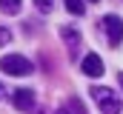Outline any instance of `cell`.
I'll return each instance as SVG.
<instances>
[{
    "mask_svg": "<svg viewBox=\"0 0 123 114\" xmlns=\"http://www.w3.org/2000/svg\"><path fill=\"white\" fill-rule=\"evenodd\" d=\"M103 31H106V40H109L112 49H117L123 43V20L117 14H106L103 17Z\"/></svg>",
    "mask_w": 123,
    "mask_h": 114,
    "instance_id": "cell-3",
    "label": "cell"
},
{
    "mask_svg": "<svg viewBox=\"0 0 123 114\" xmlns=\"http://www.w3.org/2000/svg\"><path fill=\"white\" fill-rule=\"evenodd\" d=\"M69 108H72L74 114H86V111H83V106H80L77 100H69Z\"/></svg>",
    "mask_w": 123,
    "mask_h": 114,
    "instance_id": "cell-11",
    "label": "cell"
},
{
    "mask_svg": "<svg viewBox=\"0 0 123 114\" xmlns=\"http://www.w3.org/2000/svg\"><path fill=\"white\" fill-rule=\"evenodd\" d=\"M117 80H120V88H123V71H120V74H117Z\"/></svg>",
    "mask_w": 123,
    "mask_h": 114,
    "instance_id": "cell-12",
    "label": "cell"
},
{
    "mask_svg": "<svg viewBox=\"0 0 123 114\" xmlns=\"http://www.w3.org/2000/svg\"><path fill=\"white\" fill-rule=\"evenodd\" d=\"M0 97H3V86H0Z\"/></svg>",
    "mask_w": 123,
    "mask_h": 114,
    "instance_id": "cell-14",
    "label": "cell"
},
{
    "mask_svg": "<svg viewBox=\"0 0 123 114\" xmlns=\"http://www.w3.org/2000/svg\"><path fill=\"white\" fill-rule=\"evenodd\" d=\"M0 71H6L12 77H26L34 71V66L23 54H9V57H0Z\"/></svg>",
    "mask_w": 123,
    "mask_h": 114,
    "instance_id": "cell-2",
    "label": "cell"
},
{
    "mask_svg": "<svg viewBox=\"0 0 123 114\" xmlns=\"http://www.w3.org/2000/svg\"><path fill=\"white\" fill-rule=\"evenodd\" d=\"M12 103L17 111H31L34 108V91L31 88H14L12 91Z\"/></svg>",
    "mask_w": 123,
    "mask_h": 114,
    "instance_id": "cell-4",
    "label": "cell"
},
{
    "mask_svg": "<svg viewBox=\"0 0 123 114\" xmlns=\"http://www.w3.org/2000/svg\"><path fill=\"white\" fill-rule=\"evenodd\" d=\"M89 94L94 97V103L100 106V111H103V114H120L123 103H120V97H117L112 88H106V86H94Z\"/></svg>",
    "mask_w": 123,
    "mask_h": 114,
    "instance_id": "cell-1",
    "label": "cell"
},
{
    "mask_svg": "<svg viewBox=\"0 0 123 114\" xmlns=\"http://www.w3.org/2000/svg\"><path fill=\"white\" fill-rule=\"evenodd\" d=\"M0 11L3 14H17L20 11V0H0Z\"/></svg>",
    "mask_w": 123,
    "mask_h": 114,
    "instance_id": "cell-7",
    "label": "cell"
},
{
    "mask_svg": "<svg viewBox=\"0 0 123 114\" xmlns=\"http://www.w3.org/2000/svg\"><path fill=\"white\" fill-rule=\"evenodd\" d=\"M66 9H69V11H72V14H77V17H80V14H83V11H86V6H83V3H80V0H66Z\"/></svg>",
    "mask_w": 123,
    "mask_h": 114,
    "instance_id": "cell-8",
    "label": "cell"
},
{
    "mask_svg": "<svg viewBox=\"0 0 123 114\" xmlns=\"http://www.w3.org/2000/svg\"><path fill=\"white\" fill-rule=\"evenodd\" d=\"M80 71H83L86 77H100V74H103V60L97 54H86L83 63H80Z\"/></svg>",
    "mask_w": 123,
    "mask_h": 114,
    "instance_id": "cell-5",
    "label": "cell"
},
{
    "mask_svg": "<svg viewBox=\"0 0 123 114\" xmlns=\"http://www.w3.org/2000/svg\"><path fill=\"white\" fill-rule=\"evenodd\" d=\"M89 3H97V0H89Z\"/></svg>",
    "mask_w": 123,
    "mask_h": 114,
    "instance_id": "cell-15",
    "label": "cell"
},
{
    "mask_svg": "<svg viewBox=\"0 0 123 114\" xmlns=\"http://www.w3.org/2000/svg\"><path fill=\"white\" fill-rule=\"evenodd\" d=\"M57 114H69V108H60V111H57Z\"/></svg>",
    "mask_w": 123,
    "mask_h": 114,
    "instance_id": "cell-13",
    "label": "cell"
},
{
    "mask_svg": "<svg viewBox=\"0 0 123 114\" xmlns=\"http://www.w3.org/2000/svg\"><path fill=\"white\" fill-rule=\"evenodd\" d=\"M34 6H37V11H43V14H49V11L55 9V0H34Z\"/></svg>",
    "mask_w": 123,
    "mask_h": 114,
    "instance_id": "cell-9",
    "label": "cell"
},
{
    "mask_svg": "<svg viewBox=\"0 0 123 114\" xmlns=\"http://www.w3.org/2000/svg\"><path fill=\"white\" fill-rule=\"evenodd\" d=\"M60 37L66 40V46H69V54L74 57V54H77V46H80V34H77V28L63 26V28H60Z\"/></svg>",
    "mask_w": 123,
    "mask_h": 114,
    "instance_id": "cell-6",
    "label": "cell"
},
{
    "mask_svg": "<svg viewBox=\"0 0 123 114\" xmlns=\"http://www.w3.org/2000/svg\"><path fill=\"white\" fill-rule=\"evenodd\" d=\"M9 40H12V31H9L6 26H0V46H6Z\"/></svg>",
    "mask_w": 123,
    "mask_h": 114,
    "instance_id": "cell-10",
    "label": "cell"
}]
</instances>
